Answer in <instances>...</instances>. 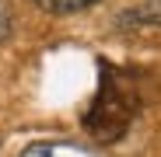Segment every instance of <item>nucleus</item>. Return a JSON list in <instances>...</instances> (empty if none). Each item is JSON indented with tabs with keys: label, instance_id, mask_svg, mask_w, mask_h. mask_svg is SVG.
<instances>
[{
	"label": "nucleus",
	"instance_id": "obj_1",
	"mask_svg": "<svg viewBox=\"0 0 161 157\" xmlns=\"http://www.w3.org/2000/svg\"><path fill=\"white\" fill-rule=\"evenodd\" d=\"M137 112H140V94L133 91V84L123 73L102 66V84L84 115V129L98 143H116L130 129V122L137 119Z\"/></svg>",
	"mask_w": 161,
	"mask_h": 157
},
{
	"label": "nucleus",
	"instance_id": "obj_2",
	"mask_svg": "<svg viewBox=\"0 0 161 157\" xmlns=\"http://www.w3.org/2000/svg\"><path fill=\"white\" fill-rule=\"evenodd\" d=\"M119 28H161V0H144L116 18Z\"/></svg>",
	"mask_w": 161,
	"mask_h": 157
},
{
	"label": "nucleus",
	"instance_id": "obj_3",
	"mask_svg": "<svg viewBox=\"0 0 161 157\" xmlns=\"http://www.w3.org/2000/svg\"><path fill=\"white\" fill-rule=\"evenodd\" d=\"M21 157H98V154L88 147H77V143H35Z\"/></svg>",
	"mask_w": 161,
	"mask_h": 157
},
{
	"label": "nucleus",
	"instance_id": "obj_4",
	"mask_svg": "<svg viewBox=\"0 0 161 157\" xmlns=\"http://www.w3.org/2000/svg\"><path fill=\"white\" fill-rule=\"evenodd\" d=\"M35 7H42L46 14H74V11H84L98 0H32Z\"/></svg>",
	"mask_w": 161,
	"mask_h": 157
},
{
	"label": "nucleus",
	"instance_id": "obj_5",
	"mask_svg": "<svg viewBox=\"0 0 161 157\" xmlns=\"http://www.w3.org/2000/svg\"><path fill=\"white\" fill-rule=\"evenodd\" d=\"M7 35H11V7H7V0H0V42Z\"/></svg>",
	"mask_w": 161,
	"mask_h": 157
}]
</instances>
